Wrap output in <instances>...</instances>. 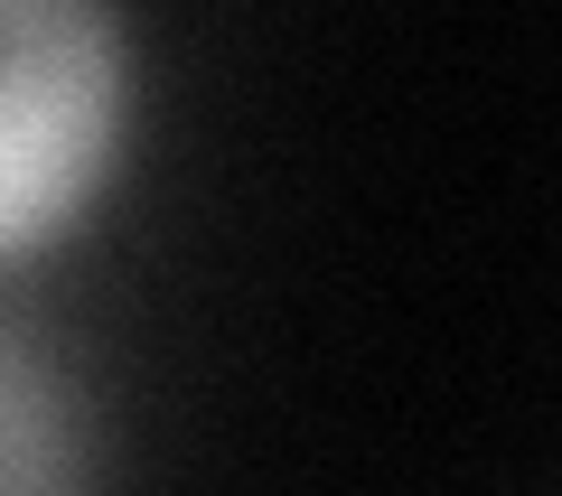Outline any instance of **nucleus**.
<instances>
[{
    "mask_svg": "<svg viewBox=\"0 0 562 496\" xmlns=\"http://www.w3.org/2000/svg\"><path fill=\"white\" fill-rule=\"evenodd\" d=\"M85 477H94V440L66 365L0 318V496H66Z\"/></svg>",
    "mask_w": 562,
    "mask_h": 496,
    "instance_id": "2",
    "label": "nucleus"
},
{
    "mask_svg": "<svg viewBox=\"0 0 562 496\" xmlns=\"http://www.w3.org/2000/svg\"><path fill=\"white\" fill-rule=\"evenodd\" d=\"M132 140V38L113 0H0V262L76 235Z\"/></svg>",
    "mask_w": 562,
    "mask_h": 496,
    "instance_id": "1",
    "label": "nucleus"
}]
</instances>
